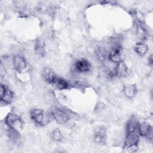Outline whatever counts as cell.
Here are the masks:
<instances>
[{
	"instance_id": "10",
	"label": "cell",
	"mask_w": 153,
	"mask_h": 153,
	"mask_svg": "<svg viewBox=\"0 0 153 153\" xmlns=\"http://www.w3.org/2000/svg\"><path fill=\"white\" fill-rule=\"evenodd\" d=\"M114 71L115 75L118 78H124L126 76L128 73L127 67L123 60L116 63Z\"/></svg>"
},
{
	"instance_id": "5",
	"label": "cell",
	"mask_w": 153,
	"mask_h": 153,
	"mask_svg": "<svg viewBox=\"0 0 153 153\" xmlns=\"http://www.w3.org/2000/svg\"><path fill=\"white\" fill-rule=\"evenodd\" d=\"M139 134L138 131L126 133V136L124 143V148L131 145H138L139 141Z\"/></svg>"
},
{
	"instance_id": "14",
	"label": "cell",
	"mask_w": 153,
	"mask_h": 153,
	"mask_svg": "<svg viewBox=\"0 0 153 153\" xmlns=\"http://www.w3.org/2000/svg\"><path fill=\"white\" fill-rule=\"evenodd\" d=\"M139 122L134 117H131L127 123L126 133H130L134 131H138Z\"/></svg>"
},
{
	"instance_id": "12",
	"label": "cell",
	"mask_w": 153,
	"mask_h": 153,
	"mask_svg": "<svg viewBox=\"0 0 153 153\" xmlns=\"http://www.w3.org/2000/svg\"><path fill=\"white\" fill-rule=\"evenodd\" d=\"M52 85L56 87L59 90L68 89L69 87V82L63 78L56 76L53 81Z\"/></svg>"
},
{
	"instance_id": "7",
	"label": "cell",
	"mask_w": 153,
	"mask_h": 153,
	"mask_svg": "<svg viewBox=\"0 0 153 153\" xmlns=\"http://www.w3.org/2000/svg\"><path fill=\"white\" fill-rule=\"evenodd\" d=\"M121 46L120 44H115L112 48L111 51L109 53L108 57L110 61L114 63H118L121 60Z\"/></svg>"
},
{
	"instance_id": "17",
	"label": "cell",
	"mask_w": 153,
	"mask_h": 153,
	"mask_svg": "<svg viewBox=\"0 0 153 153\" xmlns=\"http://www.w3.org/2000/svg\"><path fill=\"white\" fill-rule=\"evenodd\" d=\"M136 34L140 39H145L148 36L146 29L140 25H138L136 27Z\"/></svg>"
},
{
	"instance_id": "19",
	"label": "cell",
	"mask_w": 153,
	"mask_h": 153,
	"mask_svg": "<svg viewBox=\"0 0 153 153\" xmlns=\"http://www.w3.org/2000/svg\"><path fill=\"white\" fill-rule=\"evenodd\" d=\"M8 135L9 138L14 142H16L20 138L19 131H17L16 130H14L10 128L8 131Z\"/></svg>"
},
{
	"instance_id": "15",
	"label": "cell",
	"mask_w": 153,
	"mask_h": 153,
	"mask_svg": "<svg viewBox=\"0 0 153 153\" xmlns=\"http://www.w3.org/2000/svg\"><path fill=\"white\" fill-rule=\"evenodd\" d=\"M134 50L135 52L139 56H144L148 51V46L147 44L143 42H137L134 46Z\"/></svg>"
},
{
	"instance_id": "16",
	"label": "cell",
	"mask_w": 153,
	"mask_h": 153,
	"mask_svg": "<svg viewBox=\"0 0 153 153\" xmlns=\"http://www.w3.org/2000/svg\"><path fill=\"white\" fill-rule=\"evenodd\" d=\"M124 93L125 96L129 99L134 97L137 93V89L135 85L130 84L125 85L124 87Z\"/></svg>"
},
{
	"instance_id": "9",
	"label": "cell",
	"mask_w": 153,
	"mask_h": 153,
	"mask_svg": "<svg viewBox=\"0 0 153 153\" xmlns=\"http://www.w3.org/2000/svg\"><path fill=\"white\" fill-rule=\"evenodd\" d=\"M138 132L140 136L146 137L148 139L152 138V129L149 124L143 122L139 123L138 126Z\"/></svg>"
},
{
	"instance_id": "13",
	"label": "cell",
	"mask_w": 153,
	"mask_h": 153,
	"mask_svg": "<svg viewBox=\"0 0 153 153\" xmlns=\"http://www.w3.org/2000/svg\"><path fill=\"white\" fill-rule=\"evenodd\" d=\"M106 139V131L104 128L96 129L94 134V140L97 143H103Z\"/></svg>"
},
{
	"instance_id": "18",
	"label": "cell",
	"mask_w": 153,
	"mask_h": 153,
	"mask_svg": "<svg viewBox=\"0 0 153 153\" xmlns=\"http://www.w3.org/2000/svg\"><path fill=\"white\" fill-rule=\"evenodd\" d=\"M45 44L42 40L37 39L35 45V51L38 54H42L44 52Z\"/></svg>"
},
{
	"instance_id": "2",
	"label": "cell",
	"mask_w": 153,
	"mask_h": 153,
	"mask_svg": "<svg viewBox=\"0 0 153 153\" xmlns=\"http://www.w3.org/2000/svg\"><path fill=\"white\" fill-rule=\"evenodd\" d=\"M5 123L8 128L20 131L23 128L22 118L14 113H9L5 117Z\"/></svg>"
},
{
	"instance_id": "22",
	"label": "cell",
	"mask_w": 153,
	"mask_h": 153,
	"mask_svg": "<svg viewBox=\"0 0 153 153\" xmlns=\"http://www.w3.org/2000/svg\"><path fill=\"white\" fill-rule=\"evenodd\" d=\"M152 62H153V60H152V55L151 54V55L149 56V57L148 58V63H149V64L151 66H152Z\"/></svg>"
},
{
	"instance_id": "1",
	"label": "cell",
	"mask_w": 153,
	"mask_h": 153,
	"mask_svg": "<svg viewBox=\"0 0 153 153\" xmlns=\"http://www.w3.org/2000/svg\"><path fill=\"white\" fill-rule=\"evenodd\" d=\"M30 118L37 124L45 125L50 122L52 115L50 114H45L44 111L40 109H33L30 112Z\"/></svg>"
},
{
	"instance_id": "11",
	"label": "cell",
	"mask_w": 153,
	"mask_h": 153,
	"mask_svg": "<svg viewBox=\"0 0 153 153\" xmlns=\"http://www.w3.org/2000/svg\"><path fill=\"white\" fill-rule=\"evenodd\" d=\"M43 79L48 84H52L55 78L57 76L54 72L50 68H44L42 72Z\"/></svg>"
},
{
	"instance_id": "20",
	"label": "cell",
	"mask_w": 153,
	"mask_h": 153,
	"mask_svg": "<svg viewBox=\"0 0 153 153\" xmlns=\"http://www.w3.org/2000/svg\"><path fill=\"white\" fill-rule=\"evenodd\" d=\"M51 137L56 141H60L62 140V134L59 128H55L51 133Z\"/></svg>"
},
{
	"instance_id": "8",
	"label": "cell",
	"mask_w": 153,
	"mask_h": 153,
	"mask_svg": "<svg viewBox=\"0 0 153 153\" xmlns=\"http://www.w3.org/2000/svg\"><path fill=\"white\" fill-rule=\"evenodd\" d=\"M13 65L15 70L19 73H22L27 68L25 59L21 55H16L13 59Z\"/></svg>"
},
{
	"instance_id": "6",
	"label": "cell",
	"mask_w": 153,
	"mask_h": 153,
	"mask_svg": "<svg viewBox=\"0 0 153 153\" xmlns=\"http://www.w3.org/2000/svg\"><path fill=\"white\" fill-rule=\"evenodd\" d=\"M91 65L85 59H79L74 64V69L78 72H86L90 70Z\"/></svg>"
},
{
	"instance_id": "4",
	"label": "cell",
	"mask_w": 153,
	"mask_h": 153,
	"mask_svg": "<svg viewBox=\"0 0 153 153\" xmlns=\"http://www.w3.org/2000/svg\"><path fill=\"white\" fill-rule=\"evenodd\" d=\"M0 100L5 104H10L13 99V92L6 85L1 84Z\"/></svg>"
},
{
	"instance_id": "3",
	"label": "cell",
	"mask_w": 153,
	"mask_h": 153,
	"mask_svg": "<svg viewBox=\"0 0 153 153\" xmlns=\"http://www.w3.org/2000/svg\"><path fill=\"white\" fill-rule=\"evenodd\" d=\"M52 117L60 124L66 123L69 119V116L66 112L59 108H54L51 111Z\"/></svg>"
},
{
	"instance_id": "21",
	"label": "cell",
	"mask_w": 153,
	"mask_h": 153,
	"mask_svg": "<svg viewBox=\"0 0 153 153\" xmlns=\"http://www.w3.org/2000/svg\"><path fill=\"white\" fill-rule=\"evenodd\" d=\"M97 58L99 59L100 60H104L106 57V51H105V50L102 48L98 50L97 51Z\"/></svg>"
}]
</instances>
